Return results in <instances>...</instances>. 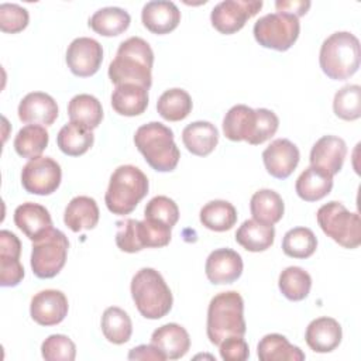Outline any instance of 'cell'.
<instances>
[{
	"instance_id": "12",
	"label": "cell",
	"mask_w": 361,
	"mask_h": 361,
	"mask_svg": "<svg viewBox=\"0 0 361 361\" xmlns=\"http://www.w3.org/2000/svg\"><path fill=\"white\" fill-rule=\"evenodd\" d=\"M261 0H224L216 4L210 14L212 25L221 34L240 31L245 21L262 8Z\"/></svg>"
},
{
	"instance_id": "31",
	"label": "cell",
	"mask_w": 361,
	"mask_h": 361,
	"mask_svg": "<svg viewBox=\"0 0 361 361\" xmlns=\"http://www.w3.org/2000/svg\"><path fill=\"white\" fill-rule=\"evenodd\" d=\"M94 135L92 130L83 127L82 124L69 121L65 124L56 137V144L59 149L69 157L83 155L93 145Z\"/></svg>"
},
{
	"instance_id": "34",
	"label": "cell",
	"mask_w": 361,
	"mask_h": 361,
	"mask_svg": "<svg viewBox=\"0 0 361 361\" xmlns=\"http://www.w3.org/2000/svg\"><path fill=\"white\" fill-rule=\"evenodd\" d=\"M49 141V134L44 126L27 124L17 133L14 138L16 152L27 159H34L41 157L42 151L47 148Z\"/></svg>"
},
{
	"instance_id": "36",
	"label": "cell",
	"mask_w": 361,
	"mask_h": 361,
	"mask_svg": "<svg viewBox=\"0 0 361 361\" xmlns=\"http://www.w3.org/2000/svg\"><path fill=\"white\" fill-rule=\"evenodd\" d=\"M192 107V97L186 90L179 87L165 90L157 102V110L166 121H180L186 118Z\"/></svg>"
},
{
	"instance_id": "19",
	"label": "cell",
	"mask_w": 361,
	"mask_h": 361,
	"mask_svg": "<svg viewBox=\"0 0 361 361\" xmlns=\"http://www.w3.org/2000/svg\"><path fill=\"white\" fill-rule=\"evenodd\" d=\"M58 117V104L44 92H31L18 104V118L27 124L52 126Z\"/></svg>"
},
{
	"instance_id": "25",
	"label": "cell",
	"mask_w": 361,
	"mask_h": 361,
	"mask_svg": "<svg viewBox=\"0 0 361 361\" xmlns=\"http://www.w3.org/2000/svg\"><path fill=\"white\" fill-rule=\"evenodd\" d=\"M183 145L197 157H206L219 142V130L210 121H193L182 131Z\"/></svg>"
},
{
	"instance_id": "44",
	"label": "cell",
	"mask_w": 361,
	"mask_h": 361,
	"mask_svg": "<svg viewBox=\"0 0 361 361\" xmlns=\"http://www.w3.org/2000/svg\"><path fill=\"white\" fill-rule=\"evenodd\" d=\"M28 11L14 3L0 4V30L8 34H17L28 25Z\"/></svg>"
},
{
	"instance_id": "11",
	"label": "cell",
	"mask_w": 361,
	"mask_h": 361,
	"mask_svg": "<svg viewBox=\"0 0 361 361\" xmlns=\"http://www.w3.org/2000/svg\"><path fill=\"white\" fill-rule=\"evenodd\" d=\"M62 179L59 164L49 157H38L30 159L21 171V185L32 195L47 196L54 193Z\"/></svg>"
},
{
	"instance_id": "7",
	"label": "cell",
	"mask_w": 361,
	"mask_h": 361,
	"mask_svg": "<svg viewBox=\"0 0 361 361\" xmlns=\"http://www.w3.org/2000/svg\"><path fill=\"white\" fill-rule=\"evenodd\" d=\"M131 296L145 319L157 320L169 313L173 298L162 275L154 268H141L131 279Z\"/></svg>"
},
{
	"instance_id": "6",
	"label": "cell",
	"mask_w": 361,
	"mask_h": 361,
	"mask_svg": "<svg viewBox=\"0 0 361 361\" xmlns=\"http://www.w3.org/2000/svg\"><path fill=\"white\" fill-rule=\"evenodd\" d=\"M147 175L134 165H121L110 176L104 203L113 214H130L148 193Z\"/></svg>"
},
{
	"instance_id": "4",
	"label": "cell",
	"mask_w": 361,
	"mask_h": 361,
	"mask_svg": "<svg viewBox=\"0 0 361 361\" xmlns=\"http://www.w3.org/2000/svg\"><path fill=\"white\" fill-rule=\"evenodd\" d=\"M134 144L147 164L158 172H171L179 162L180 152L173 141V131L162 123L151 121L138 127Z\"/></svg>"
},
{
	"instance_id": "18",
	"label": "cell",
	"mask_w": 361,
	"mask_h": 361,
	"mask_svg": "<svg viewBox=\"0 0 361 361\" xmlns=\"http://www.w3.org/2000/svg\"><path fill=\"white\" fill-rule=\"evenodd\" d=\"M347 155V145L343 138L336 135H323L310 151V165L334 176L343 168Z\"/></svg>"
},
{
	"instance_id": "14",
	"label": "cell",
	"mask_w": 361,
	"mask_h": 361,
	"mask_svg": "<svg viewBox=\"0 0 361 361\" xmlns=\"http://www.w3.org/2000/svg\"><path fill=\"white\" fill-rule=\"evenodd\" d=\"M300 159L298 147L286 140H274L262 152V161L267 172L276 179H286L296 169Z\"/></svg>"
},
{
	"instance_id": "41",
	"label": "cell",
	"mask_w": 361,
	"mask_h": 361,
	"mask_svg": "<svg viewBox=\"0 0 361 361\" xmlns=\"http://www.w3.org/2000/svg\"><path fill=\"white\" fill-rule=\"evenodd\" d=\"M138 238L142 248L165 247L171 241V227L152 219H144L138 221Z\"/></svg>"
},
{
	"instance_id": "47",
	"label": "cell",
	"mask_w": 361,
	"mask_h": 361,
	"mask_svg": "<svg viewBox=\"0 0 361 361\" xmlns=\"http://www.w3.org/2000/svg\"><path fill=\"white\" fill-rule=\"evenodd\" d=\"M310 1L307 0H290V1H286V0H278L275 3V7L278 10V13H288V14H293L295 17H300V16H305L307 13V10L310 8Z\"/></svg>"
},
{
	"instance_id": "1",
	"label": "cell",
	"mask_w": 361,
	"mask_h": 361,
	"mask_svg": "<svg viewBox=\"0 0 361 361\" xmlns=\"http://www.w3.org/2000/svg\"><path fill=\"white\" fill-rule=\"evenodd\" d=\"M152 65L154 52L149 44L140 37H130L118 45L116 56L109 65V78L116 86L134 83L149 89Z\"/></svg>"
},
{
	"instance_id": "24",
	"label": "cell",
	"mask_w": 361,
	"mask_h": 361,
	"mask_svg": "<svg viewBox=\"0 0 361 361\" xmlns=\"http://www.w3.org/2000/svg\"><path fill=\"white\" fill-rule=\"evenodd\" d=\"M99 206L93 197L76 196L73 197L63 213V221L73 233L82 230H92L99 223Z\"/></svg>"
},
{
	"instance_id": "38",
	"label": "cell",
	"mask_w": 361,
	"mask_h": 361,
	"mask_svg": "<svg viewBox=\"0 0 361 361\" xmlns=\"http://www.w3.org/2000/svg\"><path fill=\"white\" fill-rule=\"evenodd\" d=\"M278 286L286 299L299 302L309 295L312 288V278L300 267H288L281 272Z\"/></svg>"
},
{
	"instance_id": "15",
	"label": "cell",
	"mask_w": 361,
	"mask_h": 361,
	"mask_svg": "<svg viewBox=\"0 0 361 361\" xmlns=\"http://www.w3.org/2000/svg\"><path fill=\"white\" fill-rule=\"evenodd\" d=\"M69 305L63 292L45 289L32 296L30 314L39 326H55L66 317Z\"/></svg>"
},
{
	"instance_id": "27",
	"label": "cell",
	"mask_w": 361,
	"mask_h": 361,
	"mask_svg": "<svg viewBox=\"0 0 361 361\" xmlns=\"http://www.w3.org/2000/svg\"><path fill=\"white\" fill-rule=\"evenodd\" d=\"M333 189V176L316 166L306 168L295 183L298 196L305 202H317Z\"/></svg>"
},
{
	"instance_id": "43",
	"label": "cell",
	"mask_w": 361,
	"mask_h": 361,
	"mask_svg": "<svg viewBox=\"0 0 361 361\" xmlns=\"http://www.w3.org/2000/svg\"><path fill=\"white\" fill-rule=\"evenodd\" d=\"M144 216H145V219H152V220L161 221L172 228L179 220V207L171 197L159 195V196L152 197L147 203Z\"/></svg>"
},
{
	"instance_id": "16",
	"label": "cell",
	"mask_w": 361,
	"mask_h": 361,
	"mask_svg": "<svg viewBox=\"0 0 361 361\" xmlns=\"http://www.w3.org/2000/svg\"><path fill=\"white\" fill-rule=\"evenodd\" d=\"M241 255L231 248L212 251L204 264L207 279L214 285H226L237 281L243 274Z\"/></svg>"
},
{
	"instance_id": "33",
	"label": "cell",
	"mask_w": 361,
	"mask_h": 361,
	"mask_svg": "<svg viewBox=\"0 0 361 361\" xmlns=\"http://www.w3.org/2000/svg\"><path fill=\"white\" fill-rule=\"evenodd\" d=\"M130 23V14L120 7H103L89 18V27L103 37H116L123 34L128 28Z\"/></svg>"
},
{
	"instance_id": "13",
	"label": "cell",
	"mask_w": 361,
	"mask_h": 361,
	"mask_svg": "<svg viewBox=\"0 0 361 361\" xmlns=\"http://www.w3.org/2000/svg\"><path fill=\"white\" fill-rule=\"evenodd\" d=\"M103 61L102 45L89 37L75 38L66 49V63L71 72L79 78L94 75Z\"/></svg>"
},
{
	"instance_id": "48",
	"label": "cell",
	"mask_w": 361,
	"mask_h": 361,
	"mask_svg": "<svg viewBox=\"0 0 361 361\" xmlns=\"http://www.w3.org/2000/svg\"><path fill=\"white\" fill-rule=\"evenodd\" d=\"M128 360H157L164 361L166 360L164 354L152 344H141L138 347H134L128 353Z\"/></svg>"
},
{
	"instance_id": "42",
	"label": "cell",
	"mask_w": 361,
	"mask_h": 361,
	"mask_svg": "<svg viewBox=\"0 0 361 361\" xmlns=\"http://www.w3.org/2000/svg\"><path fill=\"white\" fill-rule=\"evenodd\" d=\"M41 354L47 361H73L76 345L65 334H52L42 341Z\"/></svg>"
},
{
	"instance_id": "8",
	"label": "cell",
	"mask_w": 361,
	"mask_h": 361,
	"mask_svg": "<svg viewBox=\"0 0 361 361\" xmlns=\"http://www.w3.org/2000/svg\"><path fill=\"white\" fill-rule=\"evenodd\" d=\"M317 223L323 233L344 248H357L361 244V221L358 213H351L340 202H329L319 207Z\"/></svg>"
},
{
	"instance_id": "3",
	"label": "cell",
	"mask_w": 361,
	"mask_h": 361,
	"mask_svg": "<svg viewBox=\"0 0 361 361\" xmlns=\"http://www.w3.org/2000/svg\"><path fill=\"white\" fill-rule=\"evenodd\" d=\"M247 331L244 320V300L237 290L217 293L207 309L206 333L212 344L219 345L230 336L244 337Z\"/></svg>"
},
{
	"instance_id": "20",
	"label": "cell",
	"mask_w": 361,
	"mask_h": 361,
	"mask_svg": "<svg viewBox=\"0 0 361 361\" xmlns=\"http://www.w3.org/2000/svg\"><path fill=\"white\" fill-rule=\"evenodd\" d=\"M144 27L158 35L169 34L180 23V11L173 1L154 0L148 1L141 11Z\"/></svg>"
},
{
	"instance_id": "32",
	"label": "cell",
	"mask_w": 361,
	"mask_h": 361,
	"mask_svg": "<svg viewBox=\"0 0 361 361\" xmlns=\"http://www.w3.org/2000/svg\"><path fill=\"white\" fill-rule=\"evenodd\" d=\"M68 116L71 121L82 124L89 130H94L103 120V109L94 96L80 93L71 99L68 104Z\"/></svg>"
},
{
	"instance_id": "29",
	"label": "cell",
	"mask_w": 361,
	"mask_h": 361,
	"mask_svg": "<svg viewBox=\"0 0 361 361\" xmlns=\"http://www.w3.org/2000/svg\"><path fill=\"white\" fill-rule=\"evenodd\" d=\"M257 354L261 361H303L305 353L288 341V338L278 333L264 336L258 345Z\"/></svg>"
},
{
	"instance_id": "5",
	"label": "cell",
	"mask_w": 361,
	"mask_h": 361,
	"mask_svg": "<svg viewBox=\"0 0 361 361\" xmlns=\"http://www.w3.org/2000/svg\"><path fill=\"white\" fill-rule=\"evenodd\" d=\"M361 51L358 38L348 31H337L327 37L319 54L324 75L334 80H345L360 68Z\"/></svg>"
},
{
	"instance_id": "35",
	"label": "cell",
	"mask_w": 361,
	"mask_h": 361,
	"mask_svg": "<svg viewBox=\"0 0 361 361\" xmlns=\"http://www.w3.org/2000/svg\"><path fill=\"white\" fill-rule=\"evenodd\" d=\"M200 223L212 231H227L237 223V210L227 200H212L202 207Z\"/></svg>"
},
{
	"instance_id": "30",
	"label": "cell",
	"mask_w": 361,
	"mask_h": 361,
	"mask_svg": "<svg viewBox=\"0 0 361 361\" xmlns=\"http://www.w3.org/2000/svg\"><path fill=\"white\" fill-rule=\"evenodd\" d=\"M252 219L265 224L278 223L285 212V204L281 195L272 189L257 190L250 200Z\"/></svg>"
},
{
	"instance_id": "26",
	"label": "cell",
	"mask_w": 361,
	"mask_h": 361,
	"mask_svg": "<svg viewBox=\"0 0 361 361\" xmlns=\"http://www.w3.org/2000/svg\"><path fill=\"white\" fill-rule=\"evenodd\" d=\"M111 106L121 116H140L148 106V89L134 83L118 85L111 93Z\"/></svg>"
},
{
	"instance_id": "23",
	"label": "cell",
	"mask_w": 361,
	"mask_h": 361,
	"mask_svg": "<svg viewBox=\"0 0 361 361\" xmlns=\"http://www.w3.org/2000/svg\"><path fill=\"white\" fill-rule=\"evenodd\" d=\"M151 344L155 345L166 360H179L189 351L190 337L180 324L168 323L154 330Z\"/></svg>"
},
{
	"instance_id": "39",
	"label": "cell",
	"mask_w": 361,
	"mask_h": 361,
	"mask_svg": "<svg viewBox=\"0 0 361 361\" xmlns=\"http://www.w3.org/2000/svg\"><path fill=\"white\" fill-rule=\"evenodd\" d=\"M317 248V238L307 227H295L285 233L282 240V250L290 258L305 259L314 254Z\"/></svg>"
},
{
	"instance_id": "40",
	"label": "cell",
	"mask_w": 361,
	"mask_h": 361,
	"mask_svg": "<svg viewBox=\"0 0 361 361\" xmlns=\"http://www.w3.org/2000/svg\"><path fill=\"white\" fill-rule=\"evenodd\" d=\"M334 114L347 121L361 117V87L358 85H345L334 94Z\"/></svg>"
},
{
	"instance_id": "22",
	"label": "cell",
	"mask_w": 361,
	"mask_h": 361,
	"mask_svg": "<svg viewBox=\"0 0 361 361\" xmlns=\"http://www.w3.org/2000/svg\"><path fill=\"white\" fill-rule=\"evenodd\" d=\"M14 224L31 241L38 240L51 228H54L49 212L42 204L32 202L17 206L14 210Z\"/></svg>"
},
{
	"instance_id": "2",
	"label": "cell",
	"mask_w": 361,
	"mask_h": 361,
	"mask_svg": "<svg viewBox=\"0 0 361 361\" xmlns=\"http://www.w3.org/2000/svg\"><path fill=\"white\" fill-rule=\"evenodd\" d=\"M278 116L268 109H251L245 104L233 106L223 118V133L231 141H247L259 145L275 135Z\"/></svg>"
},
{
	"instance_id": "37",
	"label": "cell",
	"mask_w": 361,
	"mask_h": 361,
	"mask_svg": "<svg viewBox=\"0 0 361 361\" xmlns=\"http://www.w3.org/2000/svg\"><path fill=\"white\" fill-rule=\"evenodd\" d=\"M102 331L113 344H124L133 334V323L127 312L117 306H110L102 316Z\"/></svg>"
},
{
	"instance_id": "28",
	"label": "cell",
	"mask_w": 361,
	"mask_h": 361,
	"mask_svg": "<svg viewBox=\"0 0 361 361\" xmlns=\"http://www.w3.org/2000/svg\"><path fill=\"white\" fill-rule=\"evenodd\" d=\"M275 240L274 224H265L254 219L245 220L235 231V241L247 251L259 252L268 250Z\"/></svg>"
},
{
	"instance_id": "9",
	"label": "cell",
	"mask_w": 361,
	"mask_h": 361,
	"mask_svg": "<svg viewBox=\"0 0 361 361\" xmlns=\"http://www.w3.org/2000/svg\"><path fill=\"white\" fill-rule=\"evenodd\" d=\"M68 248V237L58 228H51L42 237L32 241L31 269L34 275L41 279L56 276L65 267Z\"/></svg>"
},
{
	"instance_id": "10",
	"label": "cell",
	"mask_w": 361,
	"mask_h": 361,
	"mask_svg": "<svg viewBox=\"0 0 361 361\" xmlns=\"http://www.w3.org/2000/svg\"><path fill=\"white\" fill-rule=\"evenodd\" d=\"M255 41L269 49L288 51L298 39L300 32L299 18L288 13H271L255 21Z\"/></svg>"
},
{
	"instance_id": "17",
	"label": "cell",
	"mask_w": 361,
	"mask_h": 361,
	"mask_svg": "<svg viewBox=\"0 0 361 361\" xmlns=\"http://www.w3.org/2000/svg\"><path fill=\"white\" fill-rule=\"evenodd\" d=\"M21 243L8 231H0V285L4 288L17 286L24 278V268L20 262Z\"/></svg>"
},
{
	"instance_id": "46",
	"label": "cell",
	"mask_w": 361,
	"mask_h": 361,
	"mask_svg": "<svg viewBox=\"0 0 361 361\" xmlns=\"http://www.w3.org/2000/svg\"><path fill=\"white\" fill-rule=\"evenodd\" d=\"M220 357L224 361H245L250 357L247 341L240 336H230L219 344Z\"/></svg>"
},
{
	"instance_id": "45",
	"label": "cell",
	"mask_w": 361,
	"mask_h": 361,
	"mask_svg": "<svg viewBox=\"0 0 361 361\" xmlns=\"http://www.w3.org/2000/svg\"><path fill=\"white\" fill-rule=\"evenodd\" d=\"M116 244L124 252H138L144 250L138 238V220L126 219L117 221Z\"/></svg>"
},
{
	"instance_id": "21",
	"label": "cell",
	"mask_w": 361,
	"mask_h": 361,
	"mask_svg": "<svg viewBox=\"0 0 361 361\" xmlns=\"http://www.w3.org/2000/svg\"><path fill=\"white\" fill-rule=\"evenodd\" d=\"M343 331L340 323L333 317H317L312 320L306 329V344L314 353H330L341 343Z\"/></svg>"
}]
</instances>
